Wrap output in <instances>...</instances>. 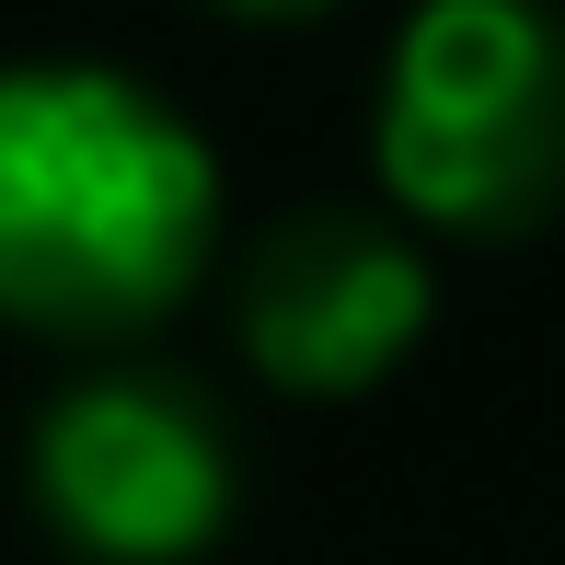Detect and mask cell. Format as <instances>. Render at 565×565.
<instances>
[{
  "instance_id": "6da1fadb",
  "label": "cell",
  "mask_w": 565,
  "mask_h": 565,
  "mask_svg": "<svg viewBox=\"0 0 565 565\" xmlns=\"http://www.w3.org/2000/svg\"><path fill=\"white\" fill-rule=\"evenodd\" d=\"M220 254V150L116 58L0 70V323L46 347H127Z\"/></svg>"
},
{
  "instance_id": "7a4b0ae2",
  "label": "cell",
  "mask_w": 565,
  "mask_h": 565,
  "mask_svg": "<svg viewBox=\"0 0 565 565\" xmlns=\"http://www.w3.org/2000/svg\"><path fill=\"white\" fill-rule=\"evenodd\" d=\"M381 209L427 243H520L565 209V12L416 0L370 93Z\"/></svg>"
},
{
  "instance_id": "3957f363",
  "label": "cell",
  "mask_w": 565,
  "mask_h": 565,
  "mask_svg": "<svg viewBox=\"0 0 565 565\" xmlns=\"http://www.w3.org/2000/svg\"><path fill=\"white\" fill-rule=\"evenodd\" d=\"M23 497L82 565H196L243 508V461L209 393L162 370H82L23 439Z\"/></svg>"
},
{
  "instance_id": "277c9868",
  "label": "cell",
  "mask_w": 565,
  "mask_h": 565,
  "mask_svg": "<svg viewBox=\"0 0 565 565\" xmlns=\"http://www.w3.org/2000/svg\"><path fill=\"white\" fill-rule=\"evenodd\" d=\"M439 323V254L393 209H289L231 266V335L289 404H358Z\"/></svg>"
},
{
  "instance_id": "5b68a950",
  "label": "cell",
  "mask_w": 565,
  "mask_h": 565,
  "mask_svg": "<svg viewBox=\"0 0 565 565\" xmlns=\"http://www.w3.org/2000/svg\"><path fill=\"white\" fill-rule=\"evenodd\" d=\"M196 12H220V23H323L347 0H196Z\"/></svg>"
}]
</instances>
